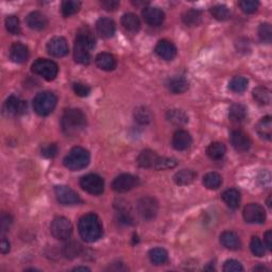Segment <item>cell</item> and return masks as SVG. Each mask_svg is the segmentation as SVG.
Wrapping results in <instances>:
<instances>
[{
  "instance_id": "1",
  "label": "cell",
  "mask_w": 272,
  "mask_h": 272,
  "mask_svg": "<svg viewBox=\"0 0 272 272\" xmlns=\"http://www.w3.org/2000/svg\"><path fill=\"white\" fill-rule=\"evenodd\" d=\"M96 40L93 32L87 27H82L77 33L74 58L77 63L87 65L91 62V50L95 47Z\"/></svg>"
},
{
  "instance_id": "2",
  "label": "cell",
  "mask_w": 272,
  "mask_h": 272,
  "mask_svg": "<svg viewBox=\"0 0 272 272\" xmlns=\"http://www.w3.org/2000/svg\"><path fill=\"white\" fill-rule=\"evenodd\" d=\"M86 127V116L79 109L66 110L61 118V128L66 136H77Z\"/></svg>"
},
{
  "instance_id": "3",
  "label": "cell",
  "mask_w": 272,
  "mask_h": 272,
  "mask_svg": "<svg viewBox=\"0 0 272 272\" xmlns=\"http://www.w3.org/2000/svg\"><path fill=\"white\" fill-rule=\"evenodd\" d=\"M80 236L86 242H95L102 236V224L99 217L94 213L82 216L78 224Z\"/></svg>"
},
{
  "instance_id": "4",
  "label": "cell",
  "mask_w": 272,
  "mask_h": 272,
  "mask_svg": "<svg viewBox=\"0 0 272 272\" xmlns=\"http://www.w3.org/2000/svg\"><path fill=\"white\" fill-rule=\"evenodd\" d=\"M91 154L85 148L75 147L64 158V166L69 170H81L90 164Z\"/></svg>"
},
{
  "instance_id": "5",
  "label": "cell",
  "mask_w": 272,
  "mask_h": 272,
  "mask_svg": "<svg viewBox=\"0 0 272 272\" xmlns=\"http://www.w3.org/2000/svg\"><path fill=\"white\" fill-rule=\"evenodd\" d=\"M58 98L51 92H41L33 99V109L40 116H47L57 107Z\"/></svg>"
},
{
  "instance_id": "6",
  "label": "cell",
  "mask_w": 272,
  "mask_h": 272,
  "mask_svg": "<svg viewBox=\"0 0 272 272\" xmlns=\"http://www.w3.org/2000/svg\"><path fill=\"white\" fill-rule=\"evenodd\" d=\"M33 73L41 76L47 81H52L55 79L59 73L58 64L51 60L38 59L31 66Z\"/></svg>"
},
{
  "instance_id": "7",
  "label": "cell",
  "mask_w": 272,
  "mask_h": 272,
  "mask_svg": "<svg viewBox=\"0 0 272 272\" xmlns=\"http://www.w3.org/2000/svg\"><path fill=\"white\" fill-rule=\"evenodd\" d=\"M51 235L58 240H68L73 234V225L65 217L54 218L50 225Z\"/></svg>"
},
{
  "instance_id": "8",
  "label": "cell",
  "mask_w": 272,
  "mask_h": 272,
  "mask_svg": "<svg viewBox=\"0 0 272 272\" xmlns=\"http://www.w3.org/2000/svg\"><path fill=\"white\" fill-rule=\"evenodd\" d=\"M80 186L83 191L94 196H99L104 192V181L100 176L90 174L80 179Z\"/></svg>"
},
{
  "instance_id": "9",
  "label": "cell",
  "mask_w": 272,
  "mask_h": 272,
  "mask_svg": "<svg viewBox=\"0 0 272 272\" xmlns=\"http://www.w3.org/2000/svg\"><path fill=\"white\" fill-rule=\"evenodd\" d=\"M137 212L143 219L151 221L159 213V203L152 197H143L137 202Z\"/></svg>"
},
{
  "instance_id": "10",
  "label": "cell",
  "mask_w": 272,
  "mask_h": 272,
  "mask_svg": "<svg viewBox=\"0 0 272 272\" xmlns=\"http://www.w3.org/2000/svg\"><path fill=\"white\" fill-rule=\"evenodd\" d=\"M54 193L58 201L62 205H76L81 202V198L78 193L65 185L55 186Z\"/></svg>"
},
{
  "instance_id": "11",
  "label": "cell",
  "mask_w": 272,
  "mask_h": 272,
  "mask_svg": "<svg viewBox=\"0 0 272 272\" xmlns=\"http://www.w3.org/2000/svg\"><path fill=\"white\" fill-rule=\"evenodd\" d=\"M243 218L248 224H264L266 221L265 209L257 203H250L243 208Z\"/></svg>"
},
{
  "instance_id": "12",
  "label": "cell",
  "mask_w": 272,
  "mask_h": 272,
  "mask_svg": "<svg viewBox=\"0 0 272 272\" xmlns=\"http://www.w3.org/2000/svg\"><path fill=\"white\" fill-rule=\"evenodd\" d=\"M138 185V177L130 175L123 174L118 176L112 183V187L117 192H127Z\"/></svg>"
},
{
  "instance_id": "13",
  "label": "cell",
  "mask_w": 272,
  "mask_h": 272,
  "mask_svg": "<svg viewBox=\"0 0 272 272\" xmlns=\"http://www.w3.org/2000/svg\"><path fill=\"white\" fill-rule=\"evenodd\" d=\"M47 51L55 58L65 57L68 53V45L64 37L55 36L47 44Z\"/></svg>"
},
{
  "instance_id": "14",
  "label": "cell",
  "mask_w": 272,
  "mask_h": 272,
  "mask_svg": "<svg viewBox=\"0 0 272 272\" xmlns=\"http://www.w3.org/2000/svg\"><path fill=\"white\" fill-rule=\"evenodd\" d=\"M231 144L235 150L240 152H246L251 147V140L248 134L240 130L233 131L231 134Z\"/></svg>"
},
{
  "instance_id": "15",
  "label": "cell",
  "mask_w": 272,
  "mask_h": 272,
  "mask_svg": "<svg viewBox=\"0 0 272 272\" xmlns=\"http://www.w3.org/2000/svg\"><path fill=\"white\" fill-rule=\"evenodd\" d=\"M143 18L150 26H160L165 19V14L160 9L154 7H146L144 8Z\"/></svg>"
},
{
  "instance_id": "16",
  "label": "cell",
  "mask_w": 272,
  "mask_h": 272,
  "mask_svg": "<svg viewBox=\"0 0 272 272\" xmlns=\"http://www.w3.org/2000/svg\"><path fill=\"white\" fill-rule=\"evenodd\" d=\"M154 51L160 59L166 60V61L174 60L176 55V46L170 41H167V40L160 41L158 43V45L155 46Z\"/></svg>"
},
{
  "instance_id": "17",
  "label": "cell",
  "mask_w": 272,
  "mask_h": 272,
  "mask_svg": "<svg viewBox=\"0 0 272 272\" xmlns=\"http://www.w3.org/2000/svg\"><path fill=\"white\" fill-rule=\"evenodd\" d=\"M27 25L32 30L41 31L47 28L48 19L45 14H43L40 11H34L27 16Z\"/></svg>"
},
{
  "instance_id": "18",
  "label": "cell",
  "mask_w": 272,
  "mask_h": 272,
  "mask_svg": "<svg viewBox=\"0 0 272 272\" xmlns=\"http://www.w3.org/2000/svg\"><path fill=\"white\" fill-rule=\"evenodd\" d=\"M29 58V50L28 47L24 44L19 42L14 43L10 48V59L13 61L14 63L21 64L25 63Z\"/></svg>"
},
{
  "instance_id": "19",
  "label": "cell",
  "mask_w": 272,
  "mask_h": 272,
  "mask_svg": "<svg viewBox=\"0 0 272 272\" xmlns=\"http://www.w3.org/2000/svg\"><path fill=\"white\" fill-rule=\"evenodd\" d=\"M5 111L11 115H20L23 114L27 109V103L19 97L12 95L10 96L4 104Z\"/></svg>"
},
{
  "instance_id": "20",
  "label": "cell",
  "mask_w": 272,
  "mask_h": 272,
  "mask_svg": "<svg viewBox=\"0 0 272 272\" xmlns=\"http://www.w3.org/2000/svg\"><path fill=\"white\" fill-rule=\"evenodd\" d=\"M192 143L191 134L184 130L176 131L173 136V146L177 151H184L191 147Z\"/></svg>"
},
{
  "instance_id": "21",
  "label": "cell",
  "mask_w": 272,
  "mask_h": 272,
  "mask_svg": "<svg viewBox=\"0 0 272 272\" xmlns=\"http://www.w3.org/2000/svg\"><path fill=\"white\" fill-rule=\"evenodd\" d=\"M159 159V155L153 150L146 149L138 154L136 159V163L142 168H153L155 163Z\"/></svg>"
},
{
  "instance_id": "22",
  "label": "cell",
  "mask_w": 272,
  "mask_h": 272,
  "mask_svg": "<svg viewBox=\"0 0 272 272\" xmlns=\"http://www.w3.org/2000/svg\"><path fill=\"white\" fill-rule=\"evenodd\" d=\"M97 31L100 35L104 38H110L115 34V23L113 19L109 17H101L99 18L96 24Z\"/></svg>"
},
{
  "instance_id": "23",
  "label": "cell",
  "mask_w": 272,
  "mask_h": 272,
  "mask_svg": "<svg viewBox=\"0 0 272 272\" xmlns=\"http://www.w3.org/2000/svg\"><path fill=\"white\" fill-rule=\"evenodd\" d=\"M167 87L173 94H183L190 88V82L184 77L176 76L168 80Z\"/></svg>"
},
{
  "instance_id": "24",
  "label": "cell",
  "mask_w": 272,
  "mask_h": 272,
  "mask_svg": "<svg viewBox=\"0 0 272 272\" xmlns=\"http://www.w3.org/2000/svg\"><path fill=\"white\" fill-rule=\"evenodd\" d=\"M220 242L224 248L230 250H238L241 247V241L234 232L226 231L220 235Z\"/></svg>"
},
{
  "instance_id": "25",
  "label": "cell",
  "mask_w": 272,
  "mask_h": 272,
  "mask_svg": "<svg viewBox=\"0 0 272 272\" xmlns=\"http://www.w3.org/2000/svg\"><path fill=\"white\" fill-rule=\"evenodd\" d=\"M95 62L100 69L105 71H111L116 68V59L114 55L108 52L99 53L95 59Z\"/></svg>"
},
{
  "instance_id": "26",
  "label": "cell",
  "mask_w": 272,
  "mask_h": 272,
  "mask_svg": "<svg viewBox=\"0 0 272 272\" xmlns=\"http://www.w3.org/2000/svg\"><path fill=\"white\" fill-rule=\"evenodd\" d=\"M121 24L124 28L131 33H136L141 29V21L135 14L133 13H126L121 17Z\"/></svg>"
},
{
  "instance_id": "27",
  "label": "cell",
  "mask_w": 272,
  "mask_h": 272,
  "mask_svg": "<svg viewBox=\"0 0 272 272\" xmlns=\"http://www.w3.org/2000/svg\"><path fill=\"white\" fill-rule=\"evenodd\" d=\"M166 118L175 126H184L188 123V115L183 110L173 109L166 114Z\"/></svg>"
},
{
  "instance_id": "28",
  "label": "cell",
  "mask_w": 272,
  "mask_h": 272,
  "mask_svg": "<svg viewBox=\"0 0 272 272\" xmlns=\"http://www.w3.org/2000/svg\"><path fill=\"white\" fill-rule=\"evenodd\" d=\"M196 173L191 169H183L177 171L174 176V181L176 185L185 186L190 185L196 179Z\"/></svg>"
},
{
  "instance_id": "29",
  "label": "cell",
  "mask_w": 272,
  "mask_h": 272,
  "mask_svg": "<svg viewBox=\"0 0 272 272\" xmlns=\"http://www.w3.org/2000/svg\"><path fill=\"white\" fill-rule=\"evenodd\" d=\"M202 12L197 9H191L183 14L182 19L188 27H197L202 23Z\"/></svg>"
},
{
  "instance_id": "30",
  "label": "cell",
  "mask_w": 272,
  "mask_h": 272,
  "mask_svg": "<svg viewBox=\"0 0 272 272\" xmlns=\"http://www.w3.org/2000/svg\"><path fill=\"white\" fill-rule=\"evenodd\" d=\"M221 197H223V200L230 208L236 209V208H240V193L238 191L234 190V188H231V190H226L225 192H223Z\"/></svg>"
},
{
  "instance_id": "31",
  "label": "cell",
  "mask_w": 272,
  "mask_h": 272,
  "mask_svg": "<svg viewBox=\"0 0 272 272\" xmlns=\"http://www.w3.org/2000/svg\"><path fill=\"white\" fill-rule=\"evenodd\" d=\"M256 131L258 135L265 138V140L270 141L272 135V120L270 116H266V117L260 119L259 123L256 126Z\"/></svg>"
},
{
  "instance_id": "32",
  "label": "cell",
  "mask_w": 272,
  "mask_h": 272,
  "mask_svg": "<svg viewBox=\"0 0 272 272\" xmlns=\"http://www.w3.org/2000/svg\"><path fill=\"white\" fill-rule=\"evenodd\" d=\"M133 116H134V119L137 124L146 126L149 125L152 121V113L150 112V110L146 107H137L134 112H133Z\"/></svg>"
},
{
  "instance_id": "33",
  "label": "cell",
  "mask_w": 272,
  "mask_h": 272,
  "mask_svg": "<svg viewBox=\"0 0 272 272\" xmlns=\"http://www.w3.org/2000/svg\"><path fill=\"white\" fill-rule=\"evenodd\" d=\"M247 117V109L242 104H232L229 110V118L233 123H241Z\"/></svg>"
},
{
  "instance_id": "34",
  "label": "cell",
  "mask_w": 272,
  "mask_h": 272,
  "mask_svg": "<svg viewBox=\"0 0 272 272\" xmlns=\"http://www.w3.org/2000/svg\"><path fill=\"white\" fill-rule=\"evenodd\" d=\"M83 251L82 246L77 241H68L66 242L63 247V255L68 259H74L78 256H80Z\"/></svg>"
},
{
  "instance_id": "35",
  "label": "cell",
  "mask_w": 272,
  "mask_h": 272,
  "mask_svg": "<svg viewBox=\"0 0 272 272\" xmlns=\"http://www.w3.org/2000/svg\"><path fill=\"white\" fill-rule=\"evenodd\" d=\"M149 258L153 265H164L168 260V253L163 248H154L149 251Z\"/></svg>"
},
{
  "instance_id": "36",
  "label": "cell",
  "mask_w": 272,
  "mask_h": 272,
  "mask_svg": "<svg viewBox=\"0 0 272 272\" xmlns=\"http://www.w3.org/2000/svg\"><path fill=\"white\" fill-rule=\"evenodd\" d=\"M225 152H226L225 146L223 143H219V142L212 143L207 148V154L208 155V158L216 160L223 159L225 155Z\"/></svg>"
},
{
  "instance_id": "37",
  "label": "cell",
  "mask_w": 272,
  "mask_h": 272,
  "mask_svg": "<svg viewBox=\"0 0 272 272\" xmlns=\"http://www.w3.org/2000/svg\"><path fill=\"white\" fill-rule=\"evenodd\" d=\"M253 98L262 105H269L271 103V92L267 87L257 86L252 92Z\"/></svg>"
},
{
  "instance_id": "38",
  "label": "cell",
  "mask_w": 272,
  "mask_h": 272,
  "mask_svg": "<svg viewBox=\"0 0 272 272\" xmlns=\"http://www.w3.org/2000/svg\"><path fill=\"white\" fill-rule=\"evenodd\" d=\"M115 207L117 208V220L119 224L125 225H132L134 224V219H133L130 209H128V208L123 204H116Z\"/></svg>"
},
{
  "instance_id": "39",
  "label": "cell",
  "mask_w": 272,
  "mask_h": 272,
  "mask_svg": "<svg viewBox=\"0 0 272 272\" xmlns=\"http://www.w3.org/2000/svg\"><path fill=\"white\" fill-rule=\"evenodd\" d=\"M203 184L208 190H218L223 184V176L217 173H208L203 176Z\"/></svg>"
},
{
  "instance_id": "40",
  "label": "cell",
  "mask_w": 272,
  "mask_h": 272,
  "mask_svg": "<svg viewBox=\"0 0 272 272\" xmlns=\"http://www.w3.org/2000/svg\"><path fill=\"white\" fill-rule=\"evenodd\" d=\"M81 8V2L77 1V0H65L61 5V11L64 17H69L73 16L76 13L79 12Z\"/></svg>"
},
{
  "instance_id": "41",
  "label": "cell",
  "mask_w": 272,
  "mask_h": 272,
  "mask_svg": "<svg viewBox=\"0 0 272 272\" xmlns=\"http://www.w3.org/2000/svg\"><path fill=\"white\" fill-rule=\"evenodd\" d=\"M210 14L213 15V17L220 21L227 20L231 17V12L227 7L224 4H217L210 8Z\"/></svg>"
},
{
  "instance_id": "42",
  "label": "cell",
  "mask_w": 272,
  "mask_h": 272,
  "mask_svg": "<svg viewBox=\"0 0 272 272\" xmlns=\"http://www.w3.org/2000/svg\"><path fill=\"white\" fill-rule=\"evenodd\" d=\"M249 81L245 77H234L229 83V88L234 93H243L248 88Z\"/></svg>"
},
{
  "instance_id": "43",
  "label": "cell",
  "mask_w": 272,
  "mask_h": 272,
  "mask_svg": "<svg viewBox=\"0 0 272 272\" xmlns=\"http://www.w3.org/2000/svg\"><path fill=\"white\" fill-rule=\"evenodd\" d=\"M177 165V160L174 158H160L159 157L157 163L154 165V169L157 170H167L175 168Z\"/></svg>"
},
{
  "instance_id": "44",
  "label": "cell",
  "mask_w": 272,
  "mask_h": 272,
  "mask_svg": "<svg viewBox=\"0 0 272 272\" xmlns=\"http://www.w3.org/2000/svg\"><path fill=\"white\" fill-rule=\"evenodd\" d=\"M5 28H7V30L11 33V34H14V35L19 34L21 31L19 19L14 15L8 16V17L5 18Z\"/></svg>"
},
{
  "instance_id": "45",
  "label": "cell",
  "mask_w": 272,
  "mask_h": 272,
  "mask_svg": "<svg viewBox=\"0 0 272 272\" xmlns=\"http://www.w3.org/2000/svg\"><path fill=\"white\" fill-rule=\"evenodd\" d=\"M258 36L259 40L263 43L270 44L272 40V29L271 25L268 23H264L258 27Z\"/></svg>"
},
{
  "instance_id": "46",
  "label": "cell",
  "mask_w": 272,
  "mask_h": 272,
  "mask_svg": "<svg viewBox=\"0 0 272 272\" xmlns=\"http://www.w3.org/2000/svg\"><path fill=\"white\" fill-rule=\"evenodd\" d=\"M250 249H251V251L255 256H257V257L264 256L265 252H266L262 240H260L257 236L252 237L251 242H250Z\"/></svg>"
},
{
  "instance_id": "47",
  "label": "cell",
  "mask_w": 272,
  "mask_h": 272,
  "mask_svg": "<svg viewBox=\"0 0 272 272\" xmlns=\"http://www.w3.org/2000/svg\"><path fill=\"white\" fill-rule=\"evenodd\" d=\"M238 4H240L242 12L246 14L255 13L259 7V2L255 1V0H242Z\"/></svg>"
},
{
  "instance_id": "48",
  "label": "cell",
  "mask_w": 272,
  "mask_h": 272,
  "mask_svg": "<svg viewBox=\"0 0 272 272\" xmlns=\"http://www.w3.org/2000/svg\"><path fill=\"white\" fill-rule=\"evenodd\" d=\"M243 267L242 265L235 259H229L226 260L224 265V271L225 272H240L242 271Z\"/></svg>"
},
{
  "instance_id": "49",
  "label": "cell",
  "mask_w": 272,
  "mask_h": 272,
  "mask_svg": "<svg viewBox=\"0 0 272 272\" xmlns=\"http://www.w3.org/2000/svg\"><path fill=\"white\" fill-rule=\"evenodd\" d=\"M74 92L76 93V95L79 97H87L91 93V87L84 84V83L78 82L74 84Z\"/></svg>"
},
{
  "instance_id": "50",
  "label": "cell",
  "mask_w": 272,
  "mask_h": 272,
  "mask_svg": "<svg viewBox=\"0 0 272 272\" xmlns=\"http://www.w3.org/2000/svg\"><path fill=\"white\" fill-rule=\"evenodd\" d=\"M58 154V147L55 144H49L42 148V155L47 159H52Z\"/></svg>"
},
{
  "instance_id": "51",
  "label": "cell",
  "mask_w": 272,
  "mask_h": 272,
  "mask_svg": "<svg viewBox=\"0 0 272 272\" xmlns=\"http://www.w3.org/2000/svg\"><path fill=\"white\" fill-rule=\"evenodd\" d=\"M100 4H101V7L104 10L115 11V10L118 9L120 2L117 1V0H103V1L100 2Z\"/></svg>"
},
{
  "instance_id": "52",
  "label": "cell",
  "mask_w": 272,
  "mask_h": 272,
  "mask_svg": "<svg viewBox=\"0 0 272 272\" xmlns=\"http://www.w3.org/2000/svg\"><path fill=\"white\" fill-rule=\"evenodd\" d=\"M258 182L259 184L264 187H269L271 183V176L269 171H262L258 176Z\"/></svg>"
},
{
  "instance_id": "53",
  "label": "cell",
  "mask_w": 272,
  "mask_h": 272,
  "mask_svg": "<svg viewBox=\"0 0 272 272\" xmlns=\"http://www.w3.org/2000/svg\"><path fill=\"white\" fill-rule=\"evenodd\" d=\"M12 223H13V219L10 215H7V214L2 215V217H1V233L2 234H4L5 232L9 231Z\"/></svg>"
},
{
  "instance_id": "54",
  "label": "cell",
  "mask_w": 272,
  "mask_h": 272,
  "mask_svg": "<svg viewBox=\"0 0 272 272\" xmlns=\"http://www.w3.org/2000/svg\"><path fill=\"white\" fill-rule=\"evenodd\" d=\"M265 243L268 250L272 249V232L269 230L265 233Z\"/></svg>"
},
{
  "instance_id": "55",
  "label": "cell",
  "mask_w": 272,
  "mask_h": 272,
  "mask_svg": "<svg viewBox=\"0 0 272 272\" xmlns=\"http://www.w3.org/2000/svg\"><path fill=\"white\" fill-rule=\"evenodd\" d=\"M0 250H1L2 254H7L10 251V242L8 240H5L3 237L1 240V245H0Z\"/></svg>"
},
{
  "instance_id": "56",
  "label": "cell",
  "mask_w": 272,
  "mask_h": 272,
  "mask_svg": "<svg viewBox=\"0 0 272 272\" xmlns=\"http://www.w3.org/2000/svg\"><path fill=\"white\" fill-rule=\"evenodd\" d=\"M74 270L75 271H90V268H87V267H77Z\"/></svg>"
},
{
  "instance_id": "57",
  "label": "cell",
  "mask_w": 272,
  "mask_h": 272,
  "mask_svg": "<svg viewBox=\"0 0 272 272\" xmlns=\"http://www.w3.org/2000/svg\"><path fill=\"white\" fill-rule=\"evenodd\" d=\"M254 270L256 271V270H266V271H268V269L266 268V267H264V266H256V267L254 268Z\"/></svg>"
}]
</instances>
